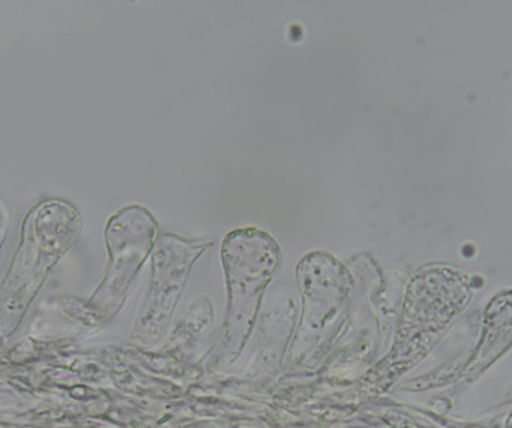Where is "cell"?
Wrapping results in <instances>:
<instances>
[{
    "label": "cell",
    "instance_id": "6da1fadb",
    "mask_svg": "<svg viewBox=\"0 0 512 428\" xmlns=\"http://www.w3.org/2000/svg\"><path fill=\"white\" fill-rule=\"evenodd\" d=\"M221 256L230 294L222 346L239 351L254 327L262 294L279 268L282 252L273 235L248 226L225 235Z\"/></svg>",
    "mask_w": 512,
    "mask_h": 428
},
{
    "label": "cell",
    "instance_id": "7a4b0ae2",
    "mask_svg": "<svg viewBox=\"0 0 512 428\" xmlns=\"http://www.w3.org/2000/svg\"><path fill=\"white\" fill-rule=\"evenodd\" d=\"M212 246V241L183 238L171 232L159 235L153 249L152 285L140 324L147 337L156 339L165 330L192 267Z\"/></svg>",
    "mask_w": 512,
    "mask_h": 428
},
{
    "label": "cell",
    "instance_id": "3957f363",
    "mask_svg": "<svg viewBox=\"0 0 512 428\" xmlns=\"http://www.w3.org/2000/svg\"><path fill=\"white\" fill-rule=\"evenodd\" d=\"M158 237V220L146 207H125L110 217L105 226V244L111 259L104 286L105 303L119 304L135 274L153 253Z\"/></svg>",
    "mask_w": 512,
    "mask_h": 428
},
{
    "label": "cell",
    "instance_id": "277c9868",
    "mask_svg": "<svg viewBox=\"0 0 512 428\" xmlns=\"http://www.w3.org/2000/svg\"><path fill=\"white\" fill-rule=\"evenodd\" d=\"M297 279L304 301L298 340L304 343L321 336L336 319L354 283L348 268L325 252H312L301 258Z\"/></svg>",
    "mask_w": 512,
    "mask_h": 428
}]
</instances>
